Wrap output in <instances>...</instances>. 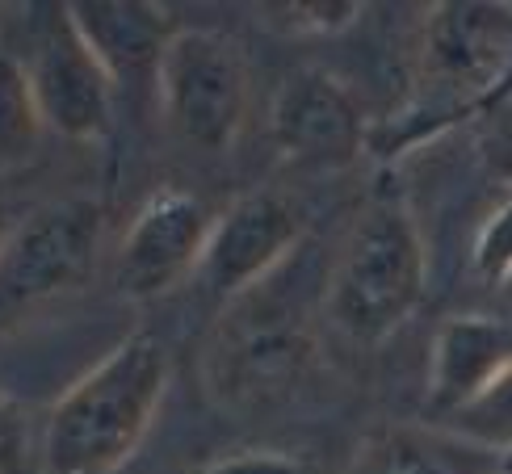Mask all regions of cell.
<instances>
[{
  "instance_id": "1",
  "label": "cell",
  "mask_w": 512,
  "mask_h": 474,
  "mask_svg": "<svg viewBox=\"0 0 512 474\" xmlns=\"http://www.w3.org/2000/svg\"><path fill=\"white\" fill-rule=\"evenodd\" d=\"M173 365L156 336H126L63 391L42 433L47 474H114L135 458L168 395Z\"/></svg>"
},
{
  "instance_id": "2",
  "label": "cell",
  "mask_w": 512,
  "mask_h": 474,
  "mask_svg": "<svg viewBox=\"0 0 512 474\" xmlns=\"http://www.w3.org/2000/svg\"><path fill=\"white\" fill-rule=\"evenodd\" d=\"M424 298V240L395 193L374 198L353 223L328 273L324 311L349 340H387Z\"/></svg>"
},
{
  "instance_id": "3",
  "label": "cell",
  "mask_w": 512,
  "mask_h": 474,
  "mask_svg": "<svg viewBox=\"0 0 512 474\" xmlns=\"http://www.w3.org/2000/svg\"><path fill=\"white\" fill-rule=\"evenodd\" d=\"M512 5H433L420 34L416 114L462 118L512 93Z\"/></svg>"
},
{
  "instance_id": "4",
  "label": "cell",
  "mask_w": 512,
  "mask_h": 474,
  "mask_svg": "<svg viewBox=\"0 0 512 474\" xmlns=\"http://www.w3.org/2000/svg\"><path fill=\"white\" fill-rule=\"evenodd\" d=\"M156 97L177 143L198 152H227L248 114L244 51L219 30H177L156 63Z\"/></svg>"
},
{
  "instance_id": "5",
  "label": "cell",
  "mask_w": 512,
  "mask_h": 474,
  "mask_svg": "<svg viewBox=\"0 0 512 474\" xmlns=\"http://www.w3.org/2000/svg\"><path fill=\"white\" fill-rule=\"evenodd\" d=\"M17 59L26 68L42 126L51 135L72 143H93L110 131L118 84L76 30L68 5L34 9L26 26V47L17 51Z\"/></svg>"
},
{
  "instance_id": "6",
  "label": "cell",
  "mask_w": 512,
  "mask_h": 474,
  "mask_svg": "<svg viewBox=\"0 0 512 474\" xmlns=\"http://www.w3.org/2000/svg\"><path fill=\"white\" fill-rule=\"evenodd\" d=\"M101 248V210L84 198L34 210L13 227L0 256V307H30L80 290L93 277Z\"/></svg>"
},
{
  "instance_id": "7",
  "label": "cell",
  "mask_w": 512,
  "mask_h": 474,
  "mask_svg": "<svg viewBox=\"0 0 512 474\" xmlns=\"http://www.w3.org/2000/svg\"><path fill=\"white\" fill-rule=\"evenodd\" d=\"M307 214L294 198L277 189H248L231 202L219 219L210 248L202 256L198 282L215 307L252 294L265 277L298 248Z\"/></svg>"
},
{
  "instance_id": "8",
  "label": "cell",
  "mask_w": 512,
  "mask_h": 474,
  "mask_svg": "<svg viewBox=\"0 0 512 474\" xmlns=\"http://www.w3.org/2000/svg\"><path fill=\"white\" fill-rule=\"evenodd\" d=\"M215 219L219 214L194 189H156L118 244V290L126 298H164L189 277H198Z\"/></svg>"
},
{
  "instance_id": "9",
  "label": "cell",
  "mask_w": 512,
  "mask_h": 474,
  "mask_svg": "<svg viewBox=\"0 0 512 474\" xmlns=\"http://www.w3.org/2000/svg\"><path fill=\"white\" fill-rule=\"evenodd\" d=\"M269 126L277 147L307 164H349L370 139L357 93L324 68H298L277 89Z\"/></svg>"
},
{
  "instance_id": "10",
  "label": "cell",
  "mask_w": 512,
  "mask_h": 474,
  "mask_svg": "<svg viewBox=\"0 0 512 474\" xmlns=\"http://www.w3.org/2000/svg\"><path fill=\"white\" fill-rule=\"evenodd\" d=\"M240 319L215 340V395L227 403H265L286 395L311 357V340L290 319Z\"/></svg>"
},
{
  "instance_id": "11",
  "label": "cell",
  "mask_w": 512,
  "mask_h": 474,
  "mask_svg": "<svg viewBox=\"0 0 512 474\" xmlns=\"http://www.w3.org/2000/svg\"><path fill=\"white\" fill-rule=\"evenodd\" d=\"M512 365V328L487 315H454L433 336L429 412L450 420Z\"/></svg>"
},
{
  "instance_id": "12",
  "label": "cell",
  "mask_w": 512,
  "mask_h": 474,
  "mask_svg": "<svg viewBox=\"0 0 512 474\" xmlns=\"http://www.w3.org/2000/svg\"><path fill=\"white\" fill-rule=\"evenodd\" d=\"M68 9L84 42L97 51L105 72L114 76V84L139 72H152L156 80V63L177 34L164 5H143V0H84V5H68Z\"/></svg>"
},
{
  "instance_id": "13",
  "label": "cell",
  "mask_w": 512,
  "mask_h": 474,
  "mask_svg": "<svg viewBox=\"0 0 512 474\" xmlns=\"http://www.w3.org/2000/svg\"><path fill=\"white\" fill-rule=\"evenodd\" d=\"M512 454L487 449L445 424L395 428L370 445L361 474H500Z\"/></svg>"
},
{
  "instance_id": "14",
  "label": "cell",
  "mask_w": 512,
  "mask_h": 474,
  "mask_svg": "<svg viewBox=\"0 0 512 474\" xmlns=\"http://www.w3.org/2000/svg\"><path fill=\"white\" fill-rule=\"evenodd\" d=\"M42 135L47 126H42L38 101L30 93L26 68L9 47H0V168L34 156Z\"/></svg>"
},
{
  "instance_id": "15",
  "label": "cell",
  "mask_w": 512,
  "mask_h": 474,
  "mask_svg": "<svg viewBox=\"0 0 512 474\" xmlns=\"http://www.w3.org/2000/svg\"><path fill=\"white\" fill-rule=\"evenodd\" d=\"M441 424L454 428V433H462V437L479 441V445H487V449L512 454V365L471 407H462L458 416L441 420Z\"/></svg>"
},
{
  "instance_id": "16",
  "label": "cell",
  "mask_w": 512,
  "mask_h": 474,
  "mask_svg": "<svg viewBox=\"0 0 512 474\" xmlns=\"http://www.w3.org/2000/svg\"><path fill=\"white\" fill-rule=\"evenodd\" d=\"M471 265L483 282L512 286V198H504L492 210V219L479 227L475 248H471Z\"/></svg>"
},
{
  "instance_id": "17",
  "label": "cell",
  "mask_w": 512,
  "mask_h": 474,
  "mask_svg": "<svg viewBox=\"0 0 512 474\" xmlns=\"http://www.w3.org/2000/svg\"><path fill=\"white\" fill-rule=\"evenodd\" d=\"M34 454L38 449H34L26 407L0 391V474H30Z\"/></svg>"
},
{
  "instance_id": "18",
  "label": "cell",
  "mask_w": 512,
  "mask_h": 474,
  "mask_svg": "<svg viewBox=\"0 0 512 474\" xmlns=\"http://www.w3.org/2000/svg\"><path fill=\"white\" fill-rule=\"evenodd\" d=\"M479 160L496 181L512 185V93H504L483 118Z\"/></svg>"
},
{
  "instance_id": "19",
  "label": "cell",
  "mask_w": 512,
  "mask_h": 474,
  "mask_svg": "<svg viewBox=\"0 0 512 474\" xmlns=\"http://www.w3.org/2000/svg\"><path fill=\"white\" fill-rule=\"evenodd\" d=\"M361 5L349 0H311V5H282V21L290 30H307V34H332L353 26Z\"/></svg>"
},
{
  "instance_id": "20",
  "label": "cell",
  "mask_w": 512,
  "mask_h": 474,
  "mask_svg": "<svg viewBox=\"0 0 512 474\" xmlns=\"http://www.w3.org/2000/svg\"><path fill=\"white\" fill-rule=\"evenodd\" d=\"M198 474H303V466H298V458L273 454V449H240V454L210 462Z\"/></svg>"
},
{
  "instance_id": "21",
  "label": "cell",
  "mask_w": 512,
  "mask_h": 474,
  "mask_svg": "<svg viewBox=\"0 0 512 474\" xmlns=\"http://www.w3.org/2000/svg\"><path fill=\"white\" fill-rule=\"evenodd\" d=\"M9 240H13V219H9V210H5V206H0V256H5Z\"/></svg>"
},
{
  "instance_id": "22",
  "label": "cell",
  "mask_w": 512,
  "mask_h": 474,
  "mask_svg": "<svg viewBox=\"0 0 512 474\" xmlns=\"http://www.w3.org/2000/svg\"><path fill=\"white\" fill-rule=\"evenodd\" d=\"M500 474H512V462H508V466H504V470H500Z\"/></svg>"
}]
</instances>
